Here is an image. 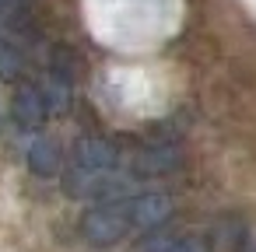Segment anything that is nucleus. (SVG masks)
Instances as JSON below:
<instances>
[{
    "instance_id": "nucleus-7",
    "label": "nucleus",
    "mask_w": 256,
    "mask_h": 252,
    "mask_svg": "<svg viewBox=\"0 0 256 252\" xmlns=\"http://www.w3.org/2000/svg\"><path fill=\"white\" fill-rule=\"evenodd\" d=\"M176 235H168L165 228H158V231H148V238L140 242V249L137 252H172L176 249Z\"/></svg>"
},
{
    "instance_id": "nucleus-11",
    "label": "nucleus",
    "mask_w": 256,
    "mask_h": 252,
    "mask_svg": "<svg viewBox=\"0 0 256 252\" xmlns=\"http://www.w3.org/2000/svg\"><path fill=\"white\" fill-rule=\"evenodd\" d=\"M238 252H256V238H246V242H242V249H238Z\"/></svg>"
},
{
    "instance_id": "nucleus-9",
    "label": "nucleus",
    "mask_w": 256,
    "mask_h": 252,
    "mask_svg": "<svg viewBox=\"0 0 256 252\" xmlns=\"http://www.w3.org/2000/svg\"><path fill=\"white\" fill-rule=\"evenodd\" d=\"M172 252H214V249H210V242H207L204 235H186V238L176 242Z\"/></svg>"
},
{
    "instance_id": "nucleus-5",
    "label": "nucleus",
    "mask_w": 256,
    "mask_h": 252,
    "mask_svg": "<svg viewBox=\"0 0 256 252\" xmlns=\"http://www.w3.org/2000/svg\"><path fill=\"white\" fill-rule=\"evenodd\" d=\"M60 161H64V154H60L56 140H50V137L32 140V147H28V168H32L39 179L56 175V172H60Z\"/></svg>"
},
{
    "instance_id": "nucleus-8",
    "label": "nucleus",
    "mask_w": 256,
    "mask_h": 252,
    "mask_svg": "<svg viewBox=\"0 0 256 252\" xmlns=\"http://www.w3.org/2000/svg\"><path fill=\"white\" fill-rule=\"evenodd\" d=\"M18 74H22V56H18V49L8 46V42H0V77H4V81H14Z\"/></svg>"
},
{
    "instance_id": "nucleus-4",
    "label": "nucleus",
    "mask_w": 256,
    "mask_h": 252,
    "mask_svg": "<svg viewBox=\"0 0 256 252\" xmlns=\"http://www.w3.org/2000/svg\"><path fill=\"white\" fill-rule=\"evenodd\" d=\"M11 112H14V123H18V126H25V130H39V126L46 123V116H50V105H46V98H42L39 88L25 84V88L14 91Z\"/></svg>"
},
{
    "instance_id": "nucleus-10",
    "label": "nucleus",
    "mask_w": 256,
    "mask_h": 252,
    "mask_svg": "<svg viewBox=\"0 0 256 252\" xmlns=\"http://www.w3.org/2000/svg\"><path fill=\"white\" fill-rule=\"evenodd\" d=\"M22 7V0H0V18H11Z\"/></svg>"
},
{
    "instance_id": "nucleus-2",
    "label": "nucleus",
    "mask_w": 256,
    "mask_h": 252,
    "mask_svg": "<svg viewBox=\"0 0 256 252\" xmlns=\"http://www.w3.org/2000/svg\"><path fill=\"white\" fill-rule=\"evenodd\" d=\"M126 214L137 231H158L172 217V200L165 193H140L126 200Z\"/></svg>"
},
{
    "instance_id": "nucleus-6",
    "label": "nucleus",
    "mask_w": 256,
    "mask_h": 252,
    "mask_svg": "<svg viewBox=\"0 0 256 252\" xmlns=\"http://www.w3.org/2000/svg\"><path fill=\"white\" fill-rule=\"evenodd\" d=\"M176 165H179V154H176L172 147L158 144V147H144V151L134 158V175H165V172L176 168Z\"/></svg>"
},
{
    "instance_id": "nucleus-3",
    "label": "nucleus",
    "mask_w": 256,
    "mask_h": 252,
    "mask_svg": "<svg viewBox=\"0 0 256 252\" xmlns=\"http://www.w3.org/2000/svg\"><path fill=\"white\" fill-rule=\"evenodd\" d=\"M120 161V151L112 140H102V137H84L74 144V154H70V165L74 168H84V172H112Z\"/></svg>"
},
{
    "instance_id": "nucleus-1",
    "label": "nucleus",
    "mask_w": 256,
    "mask_h": 252,
    "mask_svg": "<svg viewBox=\"0 0 256 252\" xmlns=\"http://www.w3.org/2000/svg\"><path fill=\"white\" fill-rule=\"evenodd\" d=\"M130 214H126V203H102V207H92L84 217H81V235L98 245V249H109L116 242L126 238L130 231Z\"/></svg>"
}]
</instances>
